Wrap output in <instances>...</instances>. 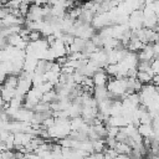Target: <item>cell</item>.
<instances>
[{
  "label": "cell",
  "mask_w": 159,
  "mask_h": 159,
  "mask_svg": "<svg viewBox=\"0 0 159 159\" xmlns=\"http://www.w3.org/2000/svg\"><path fill=\"white\" fill-rule=\"evenodd\" d=\"M43 36V34L41 32V30H30V34H29V37H30V41H39L41 40Z\"/></svg>",
  "instance_id": "obj_5"
},
{
  "label": "cell",
  "mask_w": 159,
  "mask_h": 159,
  "mask_svg": "<svg viewBox=\"0 0 159 159\" xmlns=\"http://www.w3.org/2000/svg\"><path fill=\"white\" fill-rule=\"evenodd\" d=\"M154 71L153 68H149L148 71H139L138 70V75H137V78L143 83V84H147V83H150L153 81V76H154Z\"/></svg>",
  "instance_id": "obj_2"
},
{
  "label": "cell",
  "mask_w": 159,
  "mask_h": 159,
  "mask_svg": "<svg viewBox=\"0 0 159 159\" xmlns=\"http://www.w3.org/2000/svg\"><path fill=\"white\" fill-rule=\"evenodd\" d=\"M138 130L143 137H153V135H155L154 134V129H153V124H143L142 123L138 127Z\"/></svg>",
  "instance_id": "obj_4"
},
{
  "label": "cell",
  "mask_w": 159,
  "mask_h": 159,
  "mask_svg": "<svg viewBox=\"0 0 159 159\" xmlns=\"http://www.w3.org/2000/svg\"><path fill=\"white\" fill-rule=\"evenodd\" d=\"M93 82H94V86H107L109 80H111V76L108 75L107 70L106 68H99L93 76Z\"/></svg>",
  "instance_id": "obj_1"
},
{
  "label": "cell",
  "mask_w": 159,
  "mask_h": 159,
  "mask_svg": "<svg viewBox=\"0 0 159 159\" xmlns=\"http://www.w3.org/2000/svg\"><path fill=\"white\" fill-rule=\"evenodd\" d=\"M19 80H20L19 75H14V73H10V75H7V76H6V78H5V81L2 82V84H4V86H6V87L17 88V84H19Z\"/></svg>",
  "instance_id": "obj_3"
}]
</instances>
